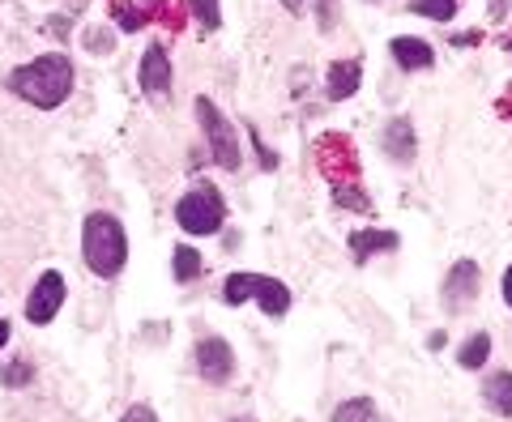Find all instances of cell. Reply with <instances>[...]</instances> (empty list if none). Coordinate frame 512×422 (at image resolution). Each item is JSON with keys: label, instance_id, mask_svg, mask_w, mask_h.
<instances>
[{"label": "cell", "instance_id": "6da1fadb", "mask_svg": "<svg viewBox=\"0 0 512 422\" xmlns=\"http://www.w3.org/2000/svg\"><path fill=\"white\" fill-rule=\"evenodd\" d=\"M9 90L18 94V99H26L30 107L52 111L73 94V60L64 52L35 56L30 64H22V69L9 73Z\"/></svg>", "mask_w": 512, "mask_h": 422}, {"label": "cell", "instance_id": "7a4b0ae2", "mask_svg": "<svg viewBox=\"0 0 512 422\" xmlns=\"http://www.w3.org/2000/svg\"><path fill=\"white\" fill-rule=\"evenodd\" d=\"M82 261L94 278H120V269L128 265V235L116 214H86Z\"/></svg>", "mask_w": 512, "mask_h": 422}, {"label": "cell", "instance_id": "3957f363", "mask_svg": "<svg viewBox=\"0 0 512 422\" xmlns=\"http://www.w3.org/2000/svg\"><path fill=\"white\" fill-rule=\"evenodd\" d=\"M175 222L184 226L188 235H214L222 231V222H227V205H222L218 188H192L180 197V205H175Z\"/></svg>", "mask_w": 512, "mask_h": 422}, {"label": "cell", "instance_id": "277c9868", "mask_svg": "<svg viewBox=\"0 0 512 422\" xmlns=\"http://www.w3.org/2000/svg\"><path fill=\"white\" fill-rule=\"evenodd\" d=\"M197 107V120H201V133H205V141H210V154H214V162L222 171H235L239 167V137H235V128H231V120L222 116V111L205 99L192 103Z\"/></svg>", "mask_w": 512, "mask_h": 422}, {"label": "cell", "instance_id": "5b68a950", "mask_svg": "<svg viewBox=\"0 0 512 422\" xmlns=\"http://www.w3.org/2000/svg\"><path fill=\"white\" fill-rule=\"evenodd\" d=\"M316 158H320V167H325V175H329L333 188L359 184V158H355V150L346 145V137H320V141H316Z\"/></svg>", "mask_w": 512, "mask_h": 422}, {"label": "cell", "instance_id": "8992f818", "mask_svg": "<svg viewBox=\"0 0 512 422\" xmlns=\"http://www.w3.org/2000/svg\"><path fill=\"white\" fill-rule=\"evenodd\" d=\"M64 295H69V286H64V278L56 269H47L43 278L35 282V290H30V299H26V320L30 324H52L56 320V312L64 307Z\"/></svg>", "mask_w": 512, "mask_h": 422}, {"label": "cell", "instance_id": "52a82bcc", "mask_svg": "<svg viewBox=\"0 0 512 422\" xmlns=\"http://www.w3.org/2000/svg\"><path fill=\"white\" fill-rule=\"evenodd\" d=\"M192 359H197L201 380H210V384L231 380V371H235V350H231V342H222V337H201Z\"/></svg>", "mask_w": 512, "mask_h": 422}, {"label": "cell", "instance_id": "ba28073f", "mask_svg": "<svg viewBox=\"0 0 512 422\" xmlns=\"http://www.w3.org/2000/svg\"><path fill=\"white\" fill-rule=\"evenodd\" d=\"M478 295V265L474 261H457L453 269H448V282H444V307H466L474 303Z\"/></svg>", "mask_w": 512, "mask_h": 422}, {"label": "cell", "instance_id": "9c48e42d", "mask_svg": "<svg viewBox=\"0 0 512 422\" xmlns=\"http://www.w3.org/2000/svg\"><path fill=\"white\" fill-rule=\"evenodd\" d=\"M141 90L150 94H163L171 90V60H167V52H163V43H154V47H146V56H141Z\"/></svg>", "mask_w": 512, "mask_h": 422}, {"label": "cell", "instance_id": "30bf717a", "mask_svg": "<svg viewBox=\"0 0 512 422\" xmlns=\"http://www.w3.org/2000/svg\"><path fill=\"white\" fill-rule=\"evenodd\" d=\"M359 81H363V60H333L329 64V73H325V94L333 103H342V99H350V94L359 90Z\"/></svg>", "mask_w": 512, "mask_h": 422}, {"label": "cell", "instance_id": "8fae6325", "mask_svg": "<svg viewBox=\"0 0 512 422\" xmlns=\"http://www.w3.org/2000/svg\"><path fill=\"white\" fill-rule=\"evenodd\" d=\"M384 154L393 162H414V154H419V141H414V128L406 116H397L389 128H384Z\"/></svg>", "mask_w": 512, "mask_h": 422}, {"label": "cell", "instance_id": "7c38bea8", "mask_svg": "<svg viewBox=\"0 0 512 422\" xmlns=\"http://www.w3.org/2000/svg\"><path fill=\"white\" fill-rule=\"evenodd\" d=\"M389 52H393V60L402 64L406 73H414V69H431V43H423V39H414V35H402V39H393L389 43Z\"/></svg>", "mask_w": 512, "mask_h": 422}, {"label": "cell", "instance_id": "4fadbf2b", "mask_svg": "<svg viewBox=\"0 0 512 422\" xmlns=\"http://www.w3.org/2000/svg\"><path fill=\"white\" fill-rule=\"evenodd\" d=\"M256 303H261L265 316H282L286 307H291V290H286V282L269 278V273H256Z\"/></svg>", "mask_w": 512, "mask_h": 422}, {"label": "cell", "instance_id": "5bb4252c", "mask_svg": "<svg viewBox=\"0 0 512 422\" xmlns=\"http://www.w3.org/2000/svg\"><path fill=\"white\" fill-rule=\"evenodd\" d=\"M397 231H355L350 235V252H355V261H372L380 252H393L397 248Z\"/></svg>", "mask_w": 512, "mask_h": 422}, {"label": "cell", "instance_id": "9a60e30c", "mask_svg": "<svg viewBox=\"0 0 512 422\" xmlns=\"http://www.w3.org/2000/svg\"><path fill=\"white\" fill-rule=\"evenodd\" d=\"M333 422H393L372 397H350L333 410Z\"/></svg>", "mask_w": 512, "mask_h": 422}, {"label": "cell", "instance_id": "2e32d148", "mask_svg": "<svg viewBox=\"0 0 512 422\" xmlns=\"http://www.w3.org/2000/svg\"><path fill=\"white\" fill-rule=\"evenodd\" d=\"M483 397L495 414H512V371H500V376H491L483 384Z\"/></svg>", "mask_w": 512, "mask_h": 422}, {"label": "cell", "instance_id": "e0dca14e", "mask_svg": "<svg viewBox=\"0 0 512 422\" xmlns=\"http://www.w3.org/2000/svg\"><path fill=\"white\" fill-rule=\"evenodd\" d=\"M252 295H256V273H231V278L222 282V299H227L231 307L248 303Z\"/></svg>", "mask_w": 512, "mask_h": 422}, {"label": "cell", "instance_id": "ac0fdd59", "mask_svg": "<svg viewBox=\"0 0 512 422\" xmlns=\"http://www.w3.org/2000/svg\"><path fill=\"white\" fill-rule=\"evenodd\" d=\"M487 354H491V337L487 333H474L466 346L457 350V359H461V367H470V371H478L487 363Z\"/></svg>", "mask_w": 512, "mask_h": 422}, {"label": "cell", "instance_id": "d6986e66", "mask_svg": "<svg viewBox=\"0 0 512 422\" xmlns=\"http://www.w3.org/2000/svg\"><path fill=\"white\" fill-rule=\"evenodd\" d=\"M171 273H175V282H192V278H201V252H197V248H175Z\"/></svg>", "mask_w": 512, "mask_h": 422}, {"label": "cell", "instance_id": "ffe728a7", "mask_svg": "<svg viewBox=\"0 0 512 422\" xmlns=\"http://www.w3.org/2000/svg\"><path fill=\"white\" fill-rule=\"evenodd\" d=\"M410 9L423 13V18H431V22H448L457 13V0H410Z\"/></svg>", "mask_w": 512, "mask_h": 422}, {"label": "cell", "instance_id": "44dd1931", "mask_svg": "<svg viewBox=\"0 0 512 422\" xmlns=\"http://www.w3.org/2000/svg\"><path fill=\"white\" fill-rule=\"evenodd\" d=\"M188 9L197 13L201 30H218L222 26V13H218V0H188Z\"/></svg>", "mask_w": 512, "mask_h": 422}, {"label": "cell", "instance_id": "7402d4cb", "mask_svg": "<svg viewBox=\"0 0 512 422\" xmlns=\"http://www.w3.org/2000/svg\"><path fill=\"white\" fill-rule=\"evenodd\" d=\"M312 5H316V26L333 30V22H338V0H312Z\"/></svg>", "mask_w": 512, "mask_h": 422}, {"label": "cell", "instance_id": "603a6c76", "mask_svg": "<svg viewBox=\"0 0 512 422\" xmlns=\"http://www.w3.org/2000/svg\"><path fill=\"white\" fill-rule=\"evenodd\" d=\"M0 380H5L9 388H18L22 380H30V367H26V363H13V367H5V371H0Z\"/></svg>", "mask_w": 512, "mask_h": 422}, {"label": "cell", "instance_id": "cb8c5ba5", "mask_svg": "<svg viewBox=\"0 0 512 422\" xmlns=\"http://www.w3.org/2000/svg\"><path fill=\"white\" fill-rule=\"evenodd\" d=\"M120 422H158V414L150 410V405H128Z\"/></svg>", "mask_w": 512, "mask_h": 422}, {"label": "cell", "instance_id": "d4e9b609", "mask_svg": "<svg viewBox=\"0 0 512 422\" xmlns=\"http://www.w3.org/2000/svg\"><path fill=\"white\" fill-rule=\"evenodd\" d=\"M116 22H120L124 30H137V26L146 22V18H141V13H137V5H124V9H116Z\"/></svg>", "mask_w": 512, "mask_h": 422}, {"label": "cell", "instance_id": "484cf974", "mask_svg": "<svg viewBox=\"0 0 512 422\" xmlns=\"http://www.w3.org/2000/svg\"><path fill=\"white\" fill-rule=\"evenodd\" d=\"M504 303H508V307H512V265H508V269H504Z\"/></svg>", "mask_w": 512, "mask_h": 422}, {"label": "cell", "instance_id": "4316f807", "mask_svg": "<svg viewBox=\"0 0 512 422\" xmlns=\"http://www.w3.org/2000/svg\"><path fill=\"white\" fill-rule=\"evenodd\" d=\"M9 333H13V329H9V320H0V350L9 346Z\"/></svg>", "mask_w": 512, "mask_h": 422}, {"label": "cell", "instance_id": "83f0119b", "mask_svg": "<svg viewBox=\"0 0 512 422\" xmlns=\"http://www.w3.org/2000/svg\"><path fill=\"white\" fill-rule=\"evenodd\" d=\"M282 5L291 9V13H303V9H308V0H282Z\"/></svg>", "mask_w": 512, "mask_h": 422}, {"label": "cell", "instance_id": "f1b7e54d", "mask_svg": "<svg viewBox=\"0 0 512 422\" xmlns=\"http://www.w3.org/2000/svg\"><path fill=\"white\" fill-rule=\"evenodd\" d=\"M508 47H512V43H508Z\"/></svg>", "mask_w": 512, "mask_h": 422}]
</instances>
